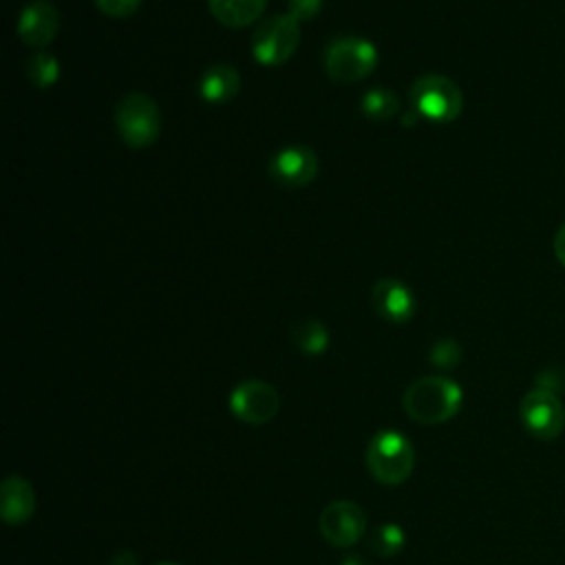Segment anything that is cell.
<instances>
[{"instance_id":"obj_1","label":"cell","mask_w":565,"mask_h":565,"mask_svg":"<svg viewBox=\"0 0 565 565\" xmlns=\"http://www.w3.org/2000/svg\"><path fill=\"white\" fill-rule=\"evenodd\" d=\"M461 386L444 375H426L415 380L402 397L406 415L419 424L448 422L461 406Z\"/></svg>"},{"instance_id":"obj_2","label":"cell","mask_w":565,"mask_h":565,"mask_svg":"<svg viewBox=\"0 0 565 565\" xmlns=\"http://www.w3.org/2000/svg\"><path fill=\"white\" fill-rule=\"evenodd\" d=\"M415 466V452L406 435L397 430H380L366 446V468L375 481L397 486L406 481Z\"/></svg>"},{"instance_id":"obj_3","label":"cell","mask_w":565,"mask_h":565,"mask_svg":"<svg viewBox=\"0 0 565 565\" xmlns=\"http://www.w3.org/2000/svg\"><path fill=\"white\" fill-rule=\"evenodd\" d=\"M115 126L126 146L146 148L161 130L159 106L146 93H128L115 108Z\"/></svg>"},{"instance_id":"obj_4","label":"cell","mask_w":565,"mask_h":565,"mask_svg":"<svg viewBox=\"0 0 565 565\" xmlns=\"http://www.w3.org/2000/svg\"><path fill=\"white\" fill-rule=\"evenodd\" d=\"M413 110L435 124H448L459 117L463 97L459 86L446 75H422L411 86Z\"/></svg>"},{"instance_id":"obj_5","label":"cell","mask_w":565,"mask_h":565,"mask_svg":"<svg viewBox=\"0 0 565 565\" xmlns=\"http://www.w3.org/2000/svg\"><path fill=\"white\" fill-rule=\"evenodd\" d=\"M377 64V49L362 38H338L324 51V71L335 82H360Z\"/></svg>"},{"instance_id":"obj_6","label":"cell","mask_w":565,"mask_h":565,"mask_svg":"<svg viewBox=\"0 0 565 565\" xmlns=\"http://www.w3.org/2000/svg\"><path fill=\"white\" fill-rule=\"evenodd\" d=\"M300 42V26L289 13L271 15L252 35V53L265 66L285 64Z\"/></svg>"},{"instance_id":"obj_7","label":"cell","mask_w":565,"mask_h":565,"mask_svg":"<svg viewBox=\"0 0 565 565\" xmlns=\"http://www.w3.org/2000/svg\"><path fill=\"white\" fill-rule=\"evenodd\" d=\"M519 415L530 435L550 441L565 428V408L561 397L547 388H532L523 395L519 404Z\"/></svg>"},{"instance_id":"obj_8","label":"cell","mask_w":565,"mask_h":565,"mask_svg":"<svg viewBox=\"0 0 565 565\" xmlns=\"http://www.w3.org/2000/svg\"><path fill=\"white\" fill-rule=\"evenodd\" d=\"M280 395L263 380H245L230 393V411L245 424L263 426L278 415Z\"/></svg>"},{"instance_id":"obj_9","label":"cell","mask_w":565,"mask_h":565,"mask_svg":"<svg viewBox=\"0 0 565 565\" xmlns=\"http://www.w3.org/2000/svg\"><path fill=\"white\" fill-rule=\"evenodd\" d=\"M318 530L333 547H349L362 539L366 530V514L353 501H333L320 512Z\"/></svg>"},{"instance_id":"obj_10","label":"cell","mask_w":565,"mask_h":565,"mask_svg":"<svg viewBox=\"0 0 565 565\" xmlns=\"http://www.w3.org/2000/svg\"><path fill=\"white\" fill-rule=\"evenodd\" d=\"M271 177L287 188H305L318 174V157L307 146H287L269 163Z\"/></svg>"},{"instance_id":"obj_11","label":"cell","mask_w":565,"mask_h":565,"mask_svg":"<svg viewBox=\"0 0 565 565\" xmlns=\"http://www.w3.org/2000/svg\"><path fill=\"white\" fill-rule=\"evenodd\" d=\"M60 29V13L46 0L29 2L18 18V35L29 46H46Z\"/></svg>"},{"instance_id":"obj_12","label":"cell","mask_w":565,"mask_h":565,"mask_svg":"<svg viewBox=\"0 0 565 565\" xmlns=\"http://www.w3.org/2000/svg\"><path fill=\"white\" fill-rule=\"evenodd\" d=\"M371 305L384 320L391 322H406L415 313L413 291L395 278H382L373 285Z\"/></svg>"},{"instance_id":"obj_13","label":"cell","mask_w":565,"mask_h":565,"mask_svg":"<svg viewBox=\"0 0 565 565\" xmlns=\"http://www.w3.org/2000/svg\"><path fill=\"white\" fill-rule=\"evenodd\" d=\"M35 512V490L18 475H9L0 488V514L4 523L20 525L29 521Z\"/></svg>"},{"instance_id":"obj_14","label":"cell","mask_w":565,"mask_h":565,"mask_svg":"<svg viewBox=\"0 0 565 565\" xmlns=\"http://www.w3.org/2000/svg\"><path fill=\"white\" fill-rule=\"evenodd\" d=\"M241 88V77L234 66L230 64H214L210 66L199 84V93L210 104H225L236 97Z\"/></svg>"},{"instance_id":"obj_15","label":"cell","mask_w":565,"mask_h":565,"mask_svg":"<svg viewBox=\"0 0 565 565\" xmlns=\"http://www.w3.org/2000/svg\"><path fill=\"white\" fill-rule=\"evenodd\" d=\"M207 4L221 24L241 29L260 18L267 0H207Z\"/></svg>"},{"instance_id":"obj_16","label":"cell","mask_w":565,"mask_h":565,"mask_svg":"<svg viewBox=\"0 0 565 565\" xmlns=\"http://www.w3.org/2000/svg\"><path fill=\"white\" fill-rule=\"evenodd\" d=\"M291 340L307 355H320L329 347V333L324 324L311 318L300 320L291 327Z\"/></svg>"},{"instance_id":"obj_17","label":"cell","mask_w":565,"mask_h":565,"mask_svg":"<svg viewBox=\"0 0 565 565\" xmlns=\"http://www.w3.org/2000/svg\"><path fill=\"white\" fill-rule=\"evenodd\" d=\"M399 110V97L388 88H371L362 97V113L373 121H386Z\"/></svg>"},{"instance_id":"obj_18","label":"cell","mask_w":565,"mask_h":565,"mask_svg":"<svg viewBox=\"0 0 565 565\" xmlns=\"http://www.w3.org/2000/svg\"><path fill=\"white\" fill-rule=\"evenodd\" d=\"M404 543H406V536H404V532H402L399 525H395V523H382V525H377V527L371 530L366 545H369V550H371L375 556L386 558V556L397 554V552L404 547Z\"/></svg>"},{"instance_id":"obj_19","label":"cell","mask_w":565,"mask_h":565,"mask_svg":"<svg viewBox=\"0 0 565 565\" xmlns=\"http://www.w3.org/2000/svg\"><path fill=\"white\" fill-rule=\"evenodd\" d=\"M26 75L29 79L40 86V88H46V86H53L60 77V64L53 55L49 53H35L33 57H29V64H26Z\"/></svg>"},{"instance_id":"obj_20","label":"cell","mask_w":565,"mask_h":565,"mask_svg":"<svg viewBox=\"0 0 565 565\" xmlns=\"http://www.w3.org/2000/svg\"><path fill=\"white\" fill-rule=\"evenodd\" d=\"M459 360H461V347L450 338L437 340L435 347L430 349V362L437 369H452L459 364Z\"/></svg>"},{"instance_id":"obj_21","label":"cell","mask_w":565,"mask_h":565,"mask_svg":"<svg viewBox=\"0 0 565 565\" xmlns=\"http://www.w3.org/2000/svg\"><path fill=\"white\" fill-rule=\"evenodd\" d=\"M95 4L110 18H128L139 9L141 0H95Z\"/></svg>"},{"instance_id":"obj_22","label":"cell","mask_w":565,"mask_h":565,"mask_svg":"<svg viewBox=\"0 0 565 565\" xmlns=\"http://www.w3.org/2000/svg\"><path fill=\"white\" fill-rule=\"evenodd\" d=\"M287 13L294 18V20H311L320 13L322 9V0H289L287 2Z\"/></svg>"},{"instance_id":"obj_23","label":"cell","mask_w":565,"mask_h":565,"mask_svg":"<svg viewBox=\"0 0 565 565\" xmlns=\"http://www.w3.org/2000/svg\"><path fill=\"white\" fill-rule=\"evenodd\" d=\"M552 247H554V256H556V260L565 267V223L556 230Z\"/></svg>"},{"instance_id":"obj_24","label":"cell","mask_w":565,"mask_h":565,"mask_svg":"<svg viewBox=\"0 0 565 565\" xmlns=\"http://www.w3.org/2000/svg\"><path fill=\"white\" fill-rule=\"evenodd\" d=\"M110 565H137L135 556L128 552V550H121L117 552V556L110 561Z\"/></svg>"},{"instance_id":"obj_25","label":"cell","mask_w":565,"mask_h":565,"mask_svg":"<svg viewBox=\"0 0 565 565\" xmlns=\"http://www.w3.org/2000/svg\"><path fill=\"white\" fill-rule=\"evenodd\" d=\"M342 565H364V561L360 556H349L342 561Z\"/></svg>"},{"instance_id":"obj_26","label":"cell","mask_w":565,"mask_h":565,"mask_svg":"<svg viewBox=\"0 0 565 565\" xmlns=\"http://www.w3.org/2000/svg\"><path fill=\"white\" fill-rule=\"evenodd\" d=\"M154 565H174V563H154Z\"/></svg>"}]
</instances>
